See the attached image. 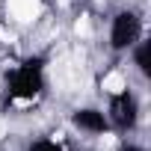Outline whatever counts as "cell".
Returning a JSON list of instances; mask_svg holds the SVG:
<instances>
[{"mask_svg": "<svg viewBox=\"0 0 151 151\" xmlns=\"http://www.w3.org/2000/svg\"><path fill=\"white\" fill-rule=\"evenodd\" d=\"M74 124H77L80 130H89V133H104L107 116L98 113V110H77L74 113Z\"/></svg>", "mask_w": 151, "mask_h": 151, "instance_id": "obj_4", "label": "cell"}, {"mask_svg": "<svg viewBox=\"0 0 151 151\" xmlns=\"http://www.w3.org/2000/svg\"><path fill=\"white\" fill-rule=\"evenodd\" d=\"M6 6L18 21H33L39 15V0H6Z\"/></svg>", "mask_w": 151, "mask_h": 151, "instance_id": "obj_5", "label": "cell"}, {"mask_svg": "<svg viewBox=\"0 0 151 151\" xmlns=\"http://www.w3.org/2000/svg\"><path fill=\"white\" fill-rule=\"evenodd\" d=\"M136 65H139V71L148 74V45H139L136 47Z\"/></svg>", "mask_w": 151, "mask_h": 151, "instance_id": "obj_7", "label": "cell"}, {"mask_svg": "<svg viewBox=\"0 0 151 151\" xmlns=\"http://www.w3.org/2000/svg\"><path fill=\"white\" fill-rule=\"evenodd\" d=\"M136 113H139L136 98H133L127 89H124V92H119V95H113V104H110V119H113V124H116V127H133Z\"/></svg>", "mask_w": 151, "mask_h": 151, "instance_id": "obj_3", "label": "cell"}, {"mask_svg": "<svg viewBox=\"0 0 151 151\" xmlns=\"http://www.w3.org/2000/svg\"><path fill=\"white\" fill-rule=\"evenodd\" d=\"M30 151H59V145H56V142H50V139H39V142H33V145H30Z\"/></svg>", "mask_w": 151, "mask_h": 151, "instance_id": "obj_8", "label": "cell"}, {"mask_svg": "<svg viewBox=\"0 0 151 151\" xmlns=\"http://www.w3.org/2000/svg\"><path fill=\"white\" fill-rule=\"evenodd\" d=\"M139 30H142V24H139V15H136V12H119V15L113 18L110 45H113L116 50H124V47L136 45Z\"/></svg>", "mask_w": 151, "mask_h": 151, "instance_id": "obj_2", "label": "cell"}, {"mask_svg": "<svg viewBox=\"0 0 151 151\" xmlns=\"http://www.w3.org/2000/svg\"><path fill=\"white\" fill-rule=\"evenodd\" d=\"M101 86H104V92H107V95H119V92H124V89H127L124 74H122V71H110L107 77L101 80Z\"/></svg>", "mask_w": 151, "mask_h": 151, "instance_id": "obj_6", "label": "cell"}, {"mask_svg": "<svg viewBox=\"0 0 151 151\" xmlns=\"http://www.w3.org/2000/svg\"><path fill=\"white\" fill-rule=\"evenodd\" d=\"M42 92V65L39 62H24L12 68L9 74V95L15 101H33Z\"/></svg>", "mask_w": 151, "mask_h": 151, "instance_id": "obj_1", "label": "cell"}, {"mask_svg": "<svg viewBox=\"0 0 151 151\" xmlns=\"http://www.w3.org/2000/svg\"><path fill=\"white\" fill-rule=\"evenodd\" d=\"M122 151H145V148H139V145H124Z\"/></svg>", "mask_w": 151, "mask_h": 151, "instance_id": "obj_9", "label": "cell"}]
</instances>
